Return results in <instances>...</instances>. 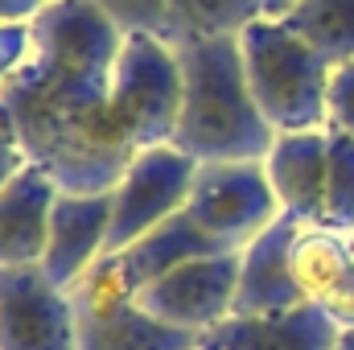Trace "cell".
Instances as JSON below:
<instances>
[{
	"instance_id": "obj_16",
	"label": "cell",
	"mask_w": 354,
	"mask_h": 350,
	"mask_svg": "<svg viewBox=\"0 0 354 350\" xmlns=\"http://www.w3.org/2000/svg\"><path fill=\"white\" fill-rule=\"evenodd\" d=\"M202 342L206 338L157 322L140 305L103 322H79V350H198Z\"/></svg>"
},
{
	"instance_id": "obj_4",
	"label": "cell",
	"mask_w": 354,
	"mask_h": 350,
	"mask_svg": "<svg viewBox=\"0 0 354 350\" xmlns=\"http://www.w3.org/2000/svg\"><path fill=\"white\" fill-rule=\"evenodd\" d=\"M181 107V66L177 50L161 37L128 33L115 75H111V111L136 149L169 145Z\"/></svg>"
},
{
	"instance_id": "obj_19",
	"label": "cell",
	"mask_w": 354,
	"mask_h": 350,
	"mask_svg": "<svg viewBox=\"0 0 354 350\" xmlns=\"http://www.w3.org/2000/svg\"><path fill=\"white\" fill-rule=\"evenodd\" d=\"M280 21L297 37H305L330 66L354 58V0H297Z\"/></svg>"
},
{
	"instance_id": "obj_18",
	"label": "cell",
	"mask_w": 354,
	"mask_h": 350,
	"mask_svg": "<svg viewBox=\"0 0 354 350\" xmlns=\"http://www.w3.org/2000/svg\"><path fill=\"white\" fill-rule=\"evenodd\" d=\"M268 17V0H169V46L239 37Z\"/></svg>"
},
{
	"instance_id": "obj_23",
	"label": "cell",
	"mask_w": 354,
	"mask_h": 350,
	"mask_svg": "<svg viewBox=\"0 0 354 350\" xmlns=\"http://www.w3.org/2000/svg\"><path fill=\"white\" fill-rule=\"evenodd\" d=\"M29 54H33V29L29 25H0V91L21 75Z\"/></svg>"
},
{
	"instance_id": "obj_7",
	"label": "cell",
	"mask_w": 354,
	"mask_h": 350,
	"mask_svg": "<svg viewBox=\"0 0 354 350\" xmlns=\"http://www.w3.org/2000/svg\"><path fill=\"white\" fill-rule=\"evenodd\" d=\"M235 288H239V252H218L206 260L181 264L161 280L140 288V309L157 322L185 330L194 338H210L223 322L235 317Z\"/></svg>"
},
{
	"instance_id": "obj_5",
	"label": "cell",
	"mask_w": 354,
	"mask_h": 350,
	"mask_svg": "<svg viewBox=\"0 0 354 350\" xmlns=\"http://www.w3.org/2000/svg\"><path fill=\"white\" fill-rule=\"evenodd\" d=\"M185 214L218 239L223 252H243L284 214L264 161H198Z\"/></svg>"
},
{
	"instance_id": "obj_10",
	"label": "cell",
	"mask_w": 354,
	"mask_h": 350,
	"mask_svg": "<svg viewBox=\"0 0 354 350\" xmlns=\"http://www.w3.org/2000/svg\"><path fill=\"white\" fill-rule=\"evenodd\" d=\"M297 219L280 214L264 235H256L243 252H239V288H235V317H268V313H284L292 305H305L288 248L297 235Z\"/></svg>"
},
{
	"instance_id": "obj_28",
	"label": "cell",
	"mask_w": 354,
	"mask_h": 350,
	"mask_svg": "<svg viewBox=\"0 0 354 350\" xmlns=\"http://www.w3.org/2000/svg\"><path fill=\"white\" fill-rule=\"evenodd\" d=\"M338 350H354V330H342V338H338Z\"/></svg>"
},
{
	"instance_id": "obj_22",
	"label": "cell",
	"mask_w": 354,
	"mask_h": 350,
	"mask_svg": "<svg viewBox=\"0 0 354 350\" xmlns=\"http://www.w3.org/2000/svg\"><path fill=\"white\" fill-rule=\"evenodd\" d=\"M326 128H338L354 136V58L338 62L330 75V95H326Z\"/></svg>"
},
{
	"instance_id": "obj_6",
	"label": "cell",
	"mask_w": 354,
	"mask_h": 350,
	"mask_svg": "<svg viewBox=\"0 0 354 350\" xmlns=\"http://www.w3.org/2000/svg\"><path fill=\"white\" fill-rule=\"evenodd\" d=\"M198 161L174 145L140 149L124 177L111 185V223H107V252L132 248L140 235L185 210Z\"/></svg>"
},
{
	"instance_id": "obj_27",
	"label": "cell",
	"mask_w": 354,
	"mask_h": 350,
	"mask_svg": "<svg viewBox=\"0 0 354 350\" xmlns=\"http://www.w3.org/2000/svg\"><path fill=\"white\" fill-rule=\"evenodd\" d=\"M292 4H297V0H268V17H276V21H280Z\"/></svg>"
},
{
	"instance_id": "obj_3",
	"label": "cell",
	"mask_w": 354,
	"mask_h": 350,
	"mask_svg": "<svg viewBox=\"0 0 354 350\" xmlns=\"http://www.w3.org/2000/svg\"><path fill=\"white\" fill-rule=\"evenodd\" d=\"M239 54L252 99L276 132L326 128V95L334 66L305 37H297L284 21L264 17L239 33Z\"/></svg>"
},
{
	"instance_id": "obj_14",
	"label": "cell",
	"mask_w": 354,
	"mask_h": 350,
	"mask_svg": "<svg viewBox=\"0 0 354 350\" xmlns=\"http://www.w3.org/2000/svg\"><path fill=\"white\" fill-rule=\"evenodd\" d=\"M218 252H223L218 239H210L185 210H177L174 219H165L161 227H153L149 235H140L132 248H124L132 272L140 276V284H153L165 272L181 268V264L206 260V256H218Z\"/></svg>"
},
{
	"instance_id": "obj_24",
	"label": "cell",
	"mask_w": 354,
	"mask_h": 350,
	"mask_svg": "<svg viewBox=\"0 0 354 350\" xmlns=\"http://www.w3.org/2000/svg\"><path fill=\"white\" fill-rule=\"evenodd\" d=\"M25 165H29V153H25V145L17 136V124H12V116H8V107L0 99V190L21 174Z\"/></svg>"
},
{
	"instance_id": "obj_15",
	"label": "cell",
	"mask_w": 354,
	"mask_h": 350,
	"mask_svg": "<svg viewBox=\"0 0 354 350\" xmlns=\"http://www.w3.org/2000/svg\"><path fill=\"white\" fill-rule=\"evenodd\" d=\"M288 264H292L301 297L313 301V305H322L330 297V288L346 276V268L354 264L351 239L338 235V231H330V227L301 223L297 235H292V248H288Z\"/></svg>"
},
{
	"instance_id": "obj_11",
	"label": "cell",
	"mask_w": 354,
	"mask_h": 350,
	"mask_svg": "<svg viewBox=\"0 0 354 350\" xmlns=\"http://www.w3.org/2000/svg\"><path fill=\"white\" fill-rule=\"evenodd\" d=\"M268 181L297 223H317L326 210V174H330V132H276L264 157Z\"/></svg>"
},
{
	"instance_id": "obj_2",
	"label": "cell",
	"mask_w": 354,
	"mask_h": 350,
	"mask_svg": "<svg viewBox=\"0 0 354 350\" xmlns=\"http://www.w3.org/2000/svg\"><path fill=\"white\" fill-rule=\"evenodd\" d=\"M174 50L181 66V107L169 145L194 161H264L276 128L252 99L239 37L185 42Z\"/></svg>"
},
{
	"instance_id": "obj_13",
	"label": "cell",
	"mask_w": 354,
	"mask_h": 350,
	"mask_svg": "<svg viewBox=\"0 0 354 350\" xmlns=\"http://www.w3.org/2000/svg\"><path fill=\"white\" fill-rule=\"evenodd\" d=\"M58 194L62 190L37 165H25L0 190V268L41 264L46 235H50V210Z\"/></svg>"
},
{
	"instance_id": "obj_29",
	"label": "cell",
	"mask_w": 354,
	"mask_h": 350,
	"mask_svg": "<svg viewBox=\"0 0 354 350\" xmlns=\"http://www.w3.org/2000/svg\"><path fill=\"white\" fill-rule=\"evenodd\" d=\"M198 350H214V347H210V342H202V347H198Z\"/></svg>"
},
{
	"instance_id": "obj_31",
	"label": "cell",
	"mask_w": 354,
	"mask_h": 350,
	"mask_svg": "<svg viewBox=\"0 0 354 350\" xmlns=\"http://www.w3.org/2000/svg\"><path fill=\"white\" fill-rule=\"evenodd\" d=\"M50 4H54V0H50Z\"/></svg>"
},
{
	"instance_id": "obj_9",
	"label": "cell",
	"mask_w": 354,
	"mask_h": 350,
	"mask_svg": "<svg viewBox=\"0 0 354 350\" xmlns=\"http://www.w3.org/2000/svg\"><path fill=\"white\" fill-rule=\"evenodd\" d=\"M107 223H111V194H58L50 210L41 272L58 288H71L107 252Z\"/></svg>"
},
{
	"instance_id": "obj_12",
	"label": "cell",
	"mask_w": 354,
	"mask_h": 350,
	"mask_svg": "<svg viewBox=\"0 0 354 350\" xmlns=\"http://www.w3.org/2000/svg\"><path fill=\"white\" fill-rule=\"evenodd\" d=\"M342 326L313 301L268 317H231L206 342L214 350H338Z\"/></svg>"
},
{
	"instance_id": "obj_30",
	"label": "cell",
	"mask_w": 354,
	"mask_h": 350,
	"mask_svg": "<svg viewBox=\"0 0 354 350\" xmlns=\"http://www.w3.org/2000/svg\"><path fill=\"white\" fill-rule=\"evenodd\" d=\"M351 252H354V235H351Z\"/></svg>"
},
{
	"instance_id": "obj_17",
	"label": "cell",
	"mask_w": 354,
	"mask_h": 350,
	"mask_svg": "<svg viewBox=\"0 0 354 350\" xmlns=\"http://www.w3.org/2000/svg\"><path fill=\"white\" fill-rule=\"evenodd\" d=\"M140 288L145 284L132 272L124 252H103L66 293H71L79 322H103V317H115V313L140 305Z\"/></svg>"
},
{
	"instance_id": "obj_26",
	"label": "cell",
	"mask_w": 354,
	"mask_h": 350,
	"mask_svg": "<svg viewBox=\"0 0 354 350\" xmlns=\"http://www.w3.org/2000/svg\"><path fill=\"white\" fill-rule=\"evenodd\" d=\"M50 0H0V25H29Z\"/></svg>"
},
{
	"instance_id": "obj_1",
	"label": "cell",
	"mask_w": 354,
	"mask_h": 350,
	"mask_svg": "<svg viewBox=\"0 0 354 350\" xmlns=\"http://www.w3.org/2000/svg\"><path fill=\"white\" fill-rule=\"evenodd\" d=\"M29 29L33 54L0 91L29 165L62 194H111L140 153L111 111L124 33L91 0H54Z\"/></svg>"
},
{
	"instance_id": "obj_8",
	"label": "cell",
	"mask_w": 354,
	"mask_h": 350,
	"mask_svg": "<svg viewBox=\"0 0 354 350\" xmlns=\"http://www.w3.org/2000/svg\"><path fill=\"white\" fill-rule=\"evenodd\" d=\"M0 350H79L71 293L41 264L0 268Z\"/></svg>"
},
{
	"instance_id": "obj_21",
	"label": "cell",
	"mask_w": 354,
	"mask_h": 350,
	"mask_svg": "<svg viewBox=\"0 0 354 350\" xmlns=\"http://www.w3.org/2000/svg\"><path fill=\"white\" fill-rule=\"evenodd\" d=\"M124 37L128 33H149L169 42V0H91Z\"/></svg>"
},
{
	"instance_id": "obj_25",
	"label": "cell",
	"mask_w": 354,
	"mask_h": 350,
	"mask_svg": "<svg viewBox=\"0 0 354 350\" xmlns=\"http://www.w3.org/2000/svg\"><path fill=\"white\" fill-rule=\"evenodd\" d=\"M322 309H326L342 330H354V264L346 268V276L330 288V297L322 301Z\"/></svg>"
},
{
	"instance_id": "obj_20",
	"label": "cell",
	"mask_w": 354,
	"mask_h": 350,
	"mask_svg": "<svg viewBox=\"0 0 354 350\" xmlns=\"http://www.w3.org/2000/svg\"><path fill=\"white\" fill-rule=\"evenodd\" d=\"M330 132V174H326V210H322V227L354 235V136L326 128Z\"/></svg>"
}]
</instances>
